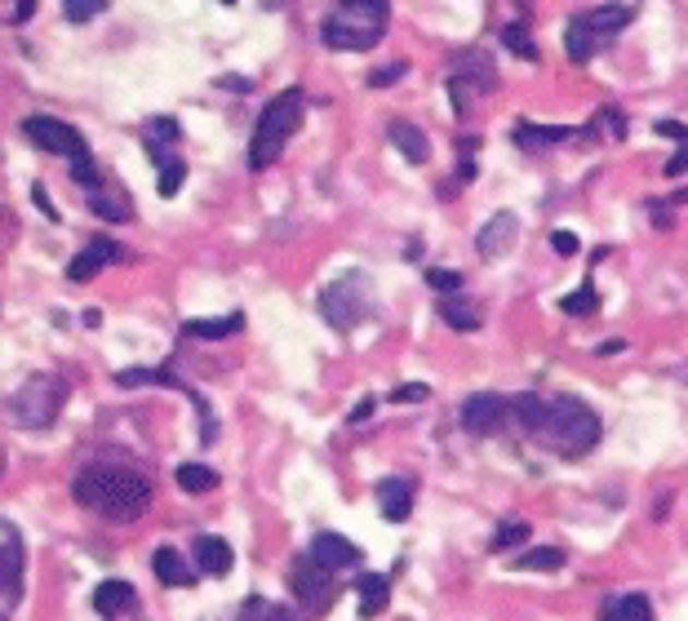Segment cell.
<instances>
[{"label": "cell", "mask_w": 688, "mask_h": 621, "mask_svg": "<svg viewBox=\"0 0 688 621\" xmlns=\"http://www.w3.org/2000/svg\"><path fill=\"white\" fill-rule=\"evenodd\" d=\"M511 138H515V147H524V152H542V147H556V143H569V129L565 124H533V120H515V129H511Z\"/></svg>", "instance_id": "19"}, {"label": "cell", "mask_w": 688, "mask_h": 621, "mask_svg": "<svg viewBox=\"0 0 688 621\" xmlns=\"http://www.w3.org/2000/svg\"><path fill=\"white\" fill-rule=\"evenodd\" d=\"M565 49H569V58H573V62H591L604 45H600V36L591 32V23L578 14V19L565 27Z\"/></svg>", "instance_id": "25"}, {"label": "cell", "mask_w": 688, "mask_h": 621, "mask_svg": "<svg viewBox=\"0 0 688 621\" xmlns=\"http://www.w3.org/2000/svg\"><path fill=\"white\" fill-rule=\"evenodd\" d=\"M218 85H223V89H249L245 76H218Z\"/></svg>", "instance_id": "47"}, {"label": "cell", "mask_w": 688, "mask_h": 621, "mask_svg": "<svg viewBox=\"0 0 688 621\" xmlns=\"http://www.w3.org/2000/svg\"><path fill=\"white\" fill-rule=\"evenodd\" d=\"M303 608H281V604H271V599H245L240 604V617H298Z\"/></svg>", "instance_id": "34"}, {"label": "cell", "mask_w": 688, "mask_h": 621, "mask_svg": "<svg viewBox=\"0 0 688 621\" xmlns=\"http://www.w3.org/2000/svg\"><path fill=\"white\" fill-rule=\"evenodd\" d=\"M147 156L156 160V169H161V178H156V191L165 195V200H174L178 191H182V178H187V165L174 156V152H165L156 138H147Z\"/></svg>", "instance_id": "20"}, {"label": "cell", "mask_w": 688, "mask_h": 621, "mask_svg": "<svg viewBox=\"0 0 688 621\" xmlns=\"http://www.w3.org/2000/svg\"><path fill=\"white\" fill-rule=\"evenodd\" d=\"M502 45H507L511 53H520V58H529V62L537 58V45H533V36H529V27H524V23H511V27L502 32Z\"/></svg>", "instance_id": "32"}, {"label": "cell", "mask_w": 688, "mask_h": 621, "mask_svg": "<svg viewBox=\"0 0 688 621\" xmlns=\"http://www.w3.org/2000/svg\"><path fill=\"white\" fill-rule=\"evenodd\" d=\"M223 5H236V0H223Z\"/></svg>", "instance_id": "49"}, {"label": "cell", "mask_w": 688, "mask_h": 621, "mask_svg": "<svg viewBox=\"0 0 688 621\" xmlns=\"http://www.w3.org/2000/svg\"><path fill=\"white\" fill-rule=\"evenodd\" d=\"M240 329H245V315L227 311V315H214V320H187L182 337H191V342H223V337H236Z\"/></svg>", "instance_id": "21"}, {"label": "cell", "mask_w": 688, "mask_h": 621, "mask_svg": "<svg viewBox=\"0 0 688 621\" xmlns=\"http://www.w3.org/2000/svg\"><path fill=\"white\" fill-rule=\"evenodd\" d=\"M427 285H431L436 294H458V289H462V271H449V266H431V271H427Z\"/></svg>", "instance_id": "35"}, {"label": "cell", "mask_w": 688, "mask_h": 621, "mask_svg": "<svg viewBox=\"0 0 688 621\" xmlns=\"http://www.w3.org/2000/svg\"><path fill=\"white\" fill-rule=\"evenodd\" d=\"M369 311H373V289L365 271H347L342 280L320 289V315L337 333H352L360 320H369Z\"/></svg>", "instance_id": "7"}, {"label": "cell", "mask_w": 688, "mask_h": 621, "mask_svg": "<svg viewBox=\"0 0 688 621\" xmlns=\"http://www.w3.org/2000/svg\"><path fill=\"white\" fill-rule=\"evenodd\" d=\"M413 502H418V479H408V475H387L382 485H378V511L387 524H404Z\"/></svg>", "instance_id": "12"}, {"label": "cell", "mask_w": 688, "mask_h": 621, "mask_svg": "<svg viewBox=\"0 0 688 621\" xmlns=\"http://www.w3.org/2000/svg\"><path fill=\"white\" fill-rule=\"evenodd\" d=\"M111 5V0H62V19L72 27H85L94 14H103Z\"/></svg>", "instance_id": "30"}, {"label": "cell", "mask_w": 688, "mask_h": 621, "mask_svg": "<svg viewBox=\"0 0 688 621\" xmlns=\"http://www.w3.org/2000/svg\"><path fill=\"white\" fill-rule=\"evenodd\" d=\"M32 195H36V210H40V214H45V218L54 223V218H58V210H54V204H49V195H45V187H40V182L32 187Z\"/></svg>", "instance_id": "43"}, {"label": "cell", "mask_w": 688, "mask_h": 621, "mask_svg": "<svg viewBox=\"0 0 688 621\" xmlns=\"http://www.w3.org/2000/svg\"><path fill=\"white\" fill-rule=\"evenodd\" d=\"M191 560H195V573L204 577H227L232 564H236V550L227 537H214V533H200L191 541Z\"/></svg>", "instance_id": "13"}, {"label": "cell", "mask_w": 688, "mask_h": 621, "mask_svg": "<svg viewBox=\"0 0 688 621\" xmlns=\"http://www.w3.org/2000/svg\"><path fill=\"white\" fill-rule=\"evenodd\" d=\"M387 138H391V147H395L408 165H427V160H431V138H427L418 124H408V120H391Z\"/></svg>", "instance_id": "17"}, {"label": "cell", "mask_w": 688, "mask_h": 621, "mask_svg": "<svg viewBox=\"0 0 688 621\" xmlns=\"http://www.w3.org/2000/svg\"><path fill=\"white\" fill-rule=\"evenodd\" d=\"M373 408H378V399H373V395H365V399L356 404V413H352V422H365V418H369V413H373Z\"/></svg>", "instance_id": "44"}, {"label": "cell", "mask_w": 688, "mask_h": 621, "mask_svg": "<svg viewBox=\"0 0 688 621\" xmlns=\"http://www.w3.org/2000/svg\"><path fill=\"white\" fill-rule=\"evenodd\" d=\"M662 138H675V143H684V138H688V124H679V120H657L653 124Z\"/></svg>", "instance_id": "40"}, {"label": "cell", "mask_w": 688, "mask_h": 621, "mask_svg": "<svg viewBox=\"0 0 688 621\" xmlns=\"http://www.w3.org/2000/svg\"><path fill=\"white\" fill-rule=\"evenodd\" d=\"M600 612L608 621H653V604L644 595H608Z\"/></svg>", "instance_id": "26"}, {"label": "cell", "mask_w": 688, "mask_h": 621, "mask_svg": "<svg viewBox=\"0 0 688 621\" xmlns=\"http://www.w3.org/2000/svg\"><path fill=\"white\" fill-rule=\"evenodd\" d=\"M133 608H138V595H133V586L120 582V577H111V582H103V586L94 590V612H98V617H124V612H133Z\"/></svg>", "instance_id": "22"}, {"label": "cell", "mask_w": 688, "mask_h": 621, "mask_svg": "<svg viewBox=\"0 0 688 621\" xmlns=\"http://www.w3.org/2000/svg\"><path fill=\"white\" fill-rule=\"evenodd\" d=\"M622 347H627V342H622V337H608V342H604V347H600V356H617V351H622Z\"/></svg>", "instance_id": "46"}, {"label": "cell", "mask_w": 688, "mask_h": 621, "mask_svg": "<svg viewBox=\"0 0 688 621\" xmlns=\"http://www.w3.org/2000/svg\"><path fill=\"white\" fill-rule=\"evenodd\" d=\"M147 129H152V138H165V143H178V120H174V116H156Z\"/></svg>", "instance_id": "37"}, {"label": "cell", "mask_w": 688, "mask_h": 621, "mask_svg": "<svg viewBox=\"0 0 688 621\" xmlns=\"http://www.w3.org/2000/svg\"><path fill=\"white\" fill-rule=\"evenodd\" d=\"M604 427H600V413L578 399V395H556V399H542V413H537V427L529 440H537L546 453L556 457H586L595 444H600Z\"/></svg>", "instance_id": "2"}, {"label": "cell", "mask_w": 688, "mask_h": 621, "mask_svg": "<svg viewBox=\"0 0 688 621\" xmlns=\"http://www.w3.org/2000/svg\"><path fill=\"white\" fill-rule=\"evenodd\" d=\"M72 498L76 506L111 520V524H133L143 520L147 506H152V479L133 466H111V462H98V466H85L76 479H72Z\"/></svg>", "instance_id": "1"}, {"label": "cell", "mask_w": 688, "mask_h": 621, "mask_svg": "<svg viewBox=\"0 0 688 621\" xmlns=\"http://www.w3.org/2000/svg\"><path fill=\"white\" fill-rule=\"evenodd\" d=\"M23 138H27V143H36L40 152H49V156L72 160V178L81 187H94L103 178V169L94 165V152L85 143V133L72 129L67 120H58V116H27L23 120Z\"/></svg>", "instance_id": "5"}, {"label": "cell", "mask_w": 688, "mask_h": 621, "mask_svg": "<svg viewBox=\"0 0 688 621\" xmlns=\"http://www.w3.org/2000/svg\"><path fill=\"white\" fill-rule=\"evenodd\" d=\"M550 249H556L560 258H573L578 253V236L573 231H556V236H550Z\"/></svg>", "instance_id": "39"}, {"label": "cell", "mask_w": 688, "mask_h": 621, "mask_svg": "<svg viewBox=\"0 0 688 621\" xmlns=\"http://www.w3.org/2000/svg\"><path fill=\"white\" fill-rule=\"evenodd\" d=\"M303 107H307V94H303L298 85L281 89V94H275V98L262 107V116H258V124H253V138H249V169H253V174L271 169L275 160L285 156L289 138H294L298 124H303Z\"/></svg>", "instance_id": "4"}, {"label": "cell", "mask_w": 688, "mask_h": 621, "mask_svg": "<svg viewBox=\"0 0 688 621\" xmlns=\"http://www.w3.org/2000/svg\"><path fill=\"white\" fill-rule=\"evenodd\" d=\"M404 67H408V62H391V67H378V72H369V85H373V89H387L391 81H400V76H404Z\"/></svg>", "instance_id": "36"}, {"label": "cell", "mask_w": 688, "mask_h": 621, "mask_svg": "<svg viewBox=\"0 0 688 621\" xmlns=\"http://www.w3.org/2000/svg\"><path fill=\"white\" fill-rule=\"evenodd\" d=\"M174 479H178L182 493H214L218 489V470L214 466H200V462H182L174 470Z\"/></svg>", "instance_id": "28"}, {"label": "cell", "mask_w": 688, "mask_h": 621, "mask_svg": "<svg viewBox=\"0 0 688 621\" xmlns=\"http://www.w3.org/2000/svg\"><path fill=\"white\" fill-rule=\"evenodd\" d=\"M560 311H565V315H595V311H600V294H595L591 285H582L578 294H565V298H560Z\"/></svg>", "instance_id": "31"}, {"label": "cell", "mask_w": 688, "mask_h": 621, "mask_svg": "<svg viewBox=\"0 0 688 621\" xmlns=\"http://www.w3.org/2000/svg\"><path fill=\"white\" fill-rule=\"evenodd\" d=\"M0 475H5V453H0Z\"/></svg>", "instance_id": "48"}, {"label": "cell", "mask_w": 688, "mask_h": 621, "mask_svg": "<svg viewBox=\"0 0 688 621\" xmlns=\"http://www.w3.org/2000/svg\"><path fill=\"white\" fill-rule=\"evenodd\" d=\"M440 320H444L449 329H458V333H475L479 324H485L479 307H475L471 298H462V294H444V298H440Z\"/></svg>", "instance_id": "24"}, {"label": "cell", "mask_w": 688, "mask_h": 621, "mask_svg": "<svg viewBox=\"0 0 688 621\" xmlns=\"http://www.w3.org/2000/svg\"><path fill=\"white\" fill-rule=\"evenodd\" d=\"M152 573H156L165 586H191V582H195V569L187 564V556H182V550H174V546H156Z\"/></svg>", "instance_id": "23"}, {"label": "cell", "mask_w": 688, "mask_h": 621, "mask_svg": "<svg viewBox=\"0 0 688 621\" xmlns=\"http://www.w3.org/2000/svg\"><path fill=\"white\" fill-rule=\"evenodd\" d=\"M600 120L608 124V133H613V138H627V120H622V116H617L613 107H604V111H600Z\"/></svg>", "instance_id": "41"}, {"label": "cell", "mask_w": 688, "mask_h": 621, "mask_svg": "<svg viewBox=\"0 0 688 621\" xmlns=\"http://www.w3.org/2000/svg\"><path fill=\"white\" fill-rule=\"evenodd\" d=\"M529 541V524L524 520H502V528H498V537H494V550H515V546H524Z\"/></svg>", "instance_id": "33"}, {"label": "cell", "mask_w": 688, "mask_h": 621, "mask_svg": "<svg viewBox=\"0 0 688 621\" xmlns=\"http://www.w3.org/2000/svg\"><path fill=\"white\" fill-rule=\"evenodd\" d=\"M307 556H311L316 564H324V569L342 573V569H356V564L365 560V550H360L356 541H347L342 533H316V537H311V546H307Z\"/></svg>", "instance_id": "11"}, {"label": "cell", "mask_w": 688, "mask_h": 621, "mask_svg": "<svg viewBox=\"0 0 688 621\" xmlns=\"http://www.w3.org/2000/svg\"><path fill=\"white\" fill-rule=\"evenodd\" d=\"M631 5L627 0H608V5H600V10H591V14H582L586 23H591V32L600 36V45H608V40H617L627 32V23H631Z\"/></svg>", "instance_id": "18"}, {"label": "cell", "mask_w": 688, "mask_h": 621, "mask_svg": "<svg viewBox=\"0 0 688 621\" xmlns=\"http://www.w3.org/2000/svg\"><path fill=\"white\" fill-rule=\"evenodd\" d=\"M23 599V546L0 541V617H10Z\"/></svg>", "instance_id": "14"}, {"label": "cell", "mask_w": 688, "mask_h": 621, "mask_svg": "<svg viewBox=\"0 0 688 621\" xmlns=\"http://www.w3.org/2000/svg\"><path fill=\"white\" fill-rule=\"evenodd\" d=\"M333 577H337L333 569H324V564H316L311 556H303V560L294 564V573H289V586H294L298 608H303V612H329L333 599H337Z\"/></svg>", "instance_id": "8"}, {"label": "cell", "mask_w": 688, "mask_h": 621, "mask_svg": "<svg viewBox=\"0 0 688 621\" xmlns=\"http://www.w3.org/2000/svg\"><path fill=\"white\" fill-rule=\"evenodd\" d=\"M395 404H408V399H427V386H395L391 391Z\"/></svg>", "instance_id": "42"}, {"label": "cell", "mask_w": 688, "mask_h": 621, "mask_svg": "<svg viewBox=\"0 0 688 621\" xmlns=\"http://www.w3.org/2000/svg\"><path fill=\"white\" fill-rule=\"evenodd\" d=\"M462 431L475 435V440L502 435L507 431V395H498V391L466 395V404H462Z\"/></svg>", "instance_id": "9"}, {"label": "cell", "mask_w": 688, "mask_h": 621, "mask_svg": "<svg viewBox=\"0 0 688 621\" xmlns=\"http://www.w3.org/2000/svg\"><path fill=\"white\" fill-rule=\"evenodd\" d=\"M684 174H688V138L679 143V152L666 160V178H684Z\"/></svg>", "instance_id": "38"}, {"label": "cell", "mask_w": 688, "mask_h": 621, "mask_svg": "<svg viewBox=\"0 0 688 621\" xmlns=\"http://www.w3.org/2000/svg\"><path fill=\"white\" fill-rule=\"evenodd\" d=\"M391 27L387 0H337L320 23V40L337 53H369Z\"/></svg>", "instance_id": "3"}, {"label": "cell", "mask_w": 688, "mask_h": 621, "mask_svg": "<svg viewBox=\"0 0 688 621\" xmlns=\"http://www.w3.org/2000/svg\"><path fill=\"white\" fill-rule=\"evenodd\" d=\"M356 595H360V612L373 617V612H382L391 604V582L382 573H360L356 577Z\"/></svg>", "instance_id": "27"}, {"label": "cell", "mask_w": 688, "mask_h": 621, "mask_svg": "<svg viewBox=\"0 0 688 621\" xmlns=\"http://www.w3.org/2000/svg\"><path fill=\"white\" fill-rule=\"evenodd\" d=\"M85 204L98 214V218H107V223H129L133 218V204H129V195L120 191V187H111L107 178H98L94 187H85Z\"/></svg>", "instance_id": "16"}, {"label": "cell", "mask_w": 688, "mask_h": 621, "mask_svg": "<svg viewBox=\"0 0 688 621\" xmlns=\"http://www.w3.org/2000/svg\"><path fill=\"white\" fill-rule=\"evenodd\" d=\"M67 395H72V386H67V378L58 373H32L14 399H10V413H14V422L27 427V431H45L58 422V413L67 404Z\"/></svg>", "instance_id": "6"}, {"label": "cell", "mask_w": 688, "mask_h": 621, "mask_svg": "<svg viewBox=\"0 0 688 621\" xmlns=\"http://www.w3.org/2000/svg\"><path fill=\"white\" fill-rule=\"evenodd\" d=\"M124 258H129V253H124L111 236H94L72 262H67V280H72V285H85V280H94L98 271H107L111 262H124Z\"/></svg>", "instance_id": "10"}, {"label": "cell", "mask_w": 688, "mask_h": 621, "mask_svg": "<svg viewBox=\"0 0 688 621\" xmlns=\"http://www.w3.org/2000/svg\"><path fill=\"white\" fill-rule=\"evenodd\" d=\"M515 236H520V218L502 210V214H494L485 227H479V236H475V249H479V258H485V262H494V258L511 253Z\"/></svg>", "instance_id": "15"}, {"label": "cell", "mask_w": 688, "mask_h": 621, "mask_svg": "<svg viewBox=\"0 0 688 621\" xmlns=\"http://www.w3.org/2000/svg\"><path fill=\"white\" fill-rule=\"evenodd\" d=\"M36 14V0H19V10H14V23H23V19H32Z\"/></svg>", "instance_id": "45"}, {"label": "cell", "mask_w": 688, "mask_h": 621, "mask_svg": "<svg viewBox=\"0 0 688 621\" xmlns=\"http://www.w3.org/2000/svg\"><path fill=\"white\" fill-rule=\"evenodd\" d=\"M565 550L560 546H533V550H524V556L511 564V569H524V573H556V569H565Z\"/></svg>", "instance_id": "29"}]
</instances>
